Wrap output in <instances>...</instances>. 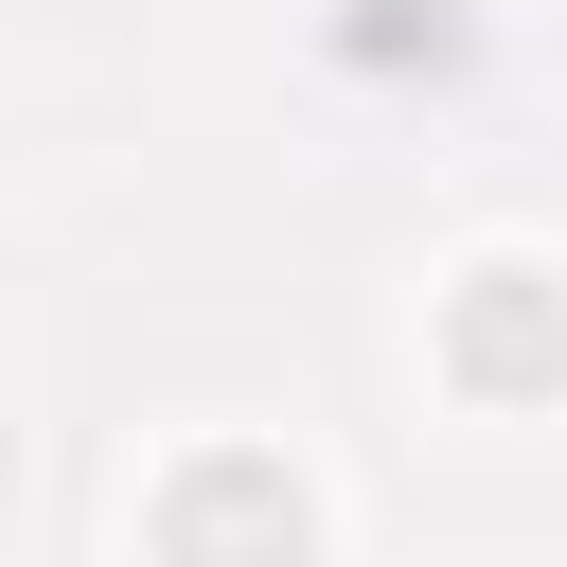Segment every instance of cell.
<instances>
[{"label": "cell", "instance_id": "1", "mask_svg": "<svg viewBox=\"0 0 567 567\" xmlns=\"http://www.w3.org/2000/svg\"><path fill=\"white\" fill-rule=\"evenodd\" d=\"M461 372H478V390H549V372H567V284L478 266V284H461Z\"/></svg>", "mask_w": 567, "mask_h": 567}, {"label": "cell", "instance_id": "2", "mask_svg": "<svg viewBox=\"0 0 567 567\" xmlns=\"http://www.w3.org/2000/svg\"><path fill=\"white\" fill-rule=\"evenodd\" d=\"M177 567H301V496H284L266 461H213V478L177 496Z\"/></svg>", "mask_w": 567, "mask_h": 567}]
</instances>
